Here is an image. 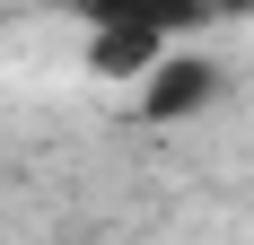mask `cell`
<instances>
[{
  "label": "cell",
  "instance_id": "6da1fadb",
  "mask_svg": "<svg viewBox=\"0 0 254 245\" xmlns=\"http://www.w3.org/2000/svg\"><path fill=\"white\" fill-rule=\"evenodd\" d=\"M210 97H219V61H202V53H158L149 70H140V114H158V122L193 114Z\"/></svg>",
  "mask_w": 254,
  "mask_h": 245
},
{
  "label": "cell",
  "instance_id": "7a4b0ae2",
  "mask_svg": "<svg viewBox=\"0 0 254 245\" xmlns=\"http://www.w3.org/2000/svg\"><path fill=\"white\" fill-rule=\"evenodd\" d=\"M97 70H114V79H140L158 61V53H167V35H158V26H97Z\"/></svg>",
  "mask_w": 254,
  "mask_h": 245
},
{
  "label": "cell",
  "instance_id": "277c9868",
  "mask_svg": "<svg viewBox=\"0 0 254 245\" xmlns=\"http://www.w3.org/2000/svg\"><path fill=\"white\" fill-rule=\"evenodd\" d=\"M219 9H254V0H219Z\"/></svg>",
  "mask_w": 254,
  "mask_h": 245
},
{
  "label": "cell",
  "instance_id": "3957f363",
  "mask_svg": "<svg viewBox=\"0 0 254 245\" xmlns=\"http://www.w3.org/2000/svg\"><path fill=\"white\" fill-rule=\"evenodd\" d=\"M79 9H88V26H158V35L193 18V0H79Z\"/></svg>",
  "mask_w": 254,
  "mask_h": 245
}]
</instances>
